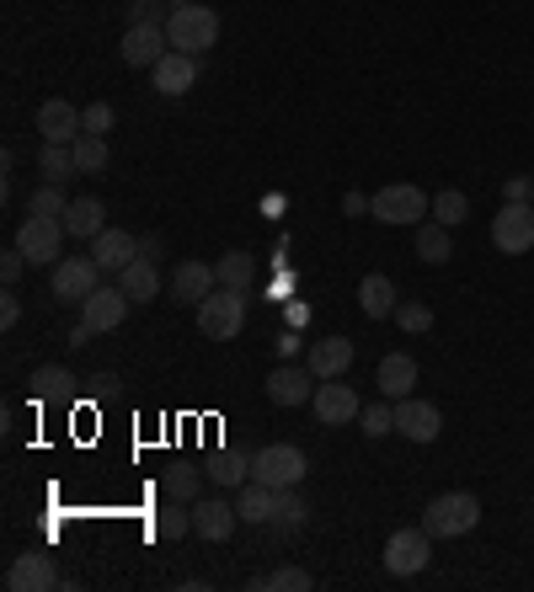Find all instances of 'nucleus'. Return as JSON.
I'll use <instances>...</instances> for the list:
<instances>
[{"mask_svg": "<svg viewBox=\"0 0 534 592\" xmlns=\"http://www.w3.org/2000/svg\"><path fill=\"white\" fill-rule=\"evenodd\" d=\"M166 38L177 54H208L214 43H219V16L208 11V5H193V0H182L177 11H171V22H166Z\"/></svg>", "mask_w": 534, "mask_h": 592, "instance_id": "nucleus-1", "label": "nucleus"}, {"mask_svg": "<svg viewBox=\"0 0 534 592\" xmlns=\"http://www.w3.org/2000/svg\"><path fill=\"white\" fill-rule=\"evenodd\" d=\"M481 523V502L470 497V491H444V497H433L428 508H422V528L433 534V539H459V534H470Z\"/></svg>", "mask_w": 534, "mask_h": 592, "instance_id": "nucleus-2", "label": "nucleus"}, {"mask_svg": "<svg viewBox=\"0 0 534 592\" xmlns=\"http://www.w3.org/2000/svg\"><path fill=\"white\" fill-rule=\"evenodd\" d=\"M305 475H310V459H305V448H294V443H268V448L251 454V480H262V486H273V491H294Z\"/></svg>", "mask_w": 534, "mask_h": 592, "instance_id": "nucleus-3", "label": "nucleus"}, {"mask_svg": "<svg viewBox=\"0 0 534 592\" xmlns=\"http://www.w3.org/2000/svg\"><path fill=\"white\" fill-rule=\"evenodd\" d=\"M241 326H247V294L241 288H214L198 305V331L208 342H236Z\"/></svg>", "mask_w": 534, "mask_h": 592, "instance_id": "nucleus-4", "label": "nucleus"}, {"mask_svg": "<svg viewBox=\"0 0 534 592\" xmlns=\"http://www.w3.org/2000/svg\"><path fill=\"white\" fill-rule=\"evenodd\" d=\"M370 214L379 225H422V214H433V197L417 182H390L370 197Z\"/></svg>", "mask_w": 534, "mask_h": 592, "instance_id": "nucleus-5", "label": "nucleus"}, {"mask_svg": "<svg viewBox=\"0 0 534 592\" xmlns=\"http://www.w3.org/2000/svg\"><path fill=\"white\" fill-rule=\"evenodd\" d=\"M96 288H102V267H96V257H59L54 273H48V294H54L59 305H86Z\"/></svg>", "mask_w": 534, "mask_h": 592, "instance_id": "nucleus-6", "label": "nucleus"}, {"mask_svg": "<svg viewBox=\"0 0 534 592\" xmlns=\"http://www.w3.org/2000/svg\"><path fill=\"white\" fill-rule=\"evenodd\" d=\"M16 251H22L33 267H54L59 251H65V219H38V214H27L22 230H16Z\"/></svg>", "mask_w": 534, "mask_h": 592, "instance_id": "nucleus-7", "label": "nucleus"}, {"mask_svg": "<svg viewBox=\"0 0 534 592\" xmlns=\"http://www.w3.org/2000/svg\"><path fill=\"white\" fill-rule=\"evenodd\" d=\"M492 246L502 257L534 251V203H502L492 219Z\"/></svg>", "mask_w": 534, "mask_h": 592, "instance_id": "nucleus-8", "label": "nucleus"}, {"mask_svg": "<svg viewBox=\"0 0 534 592\" xmlns=\"http://www.w3.org/2000/svg\"><path fill=\"white\" fill-rule=\"evenodd\" d=\"M433 560V534L428 528H396L385 539V571L390 577H417Z\"/></svg>", "mask_w": 534, "mask_h": 592, "instance_id": "nucleus-9", "label": "nucleus"}, {"mask_svg": "<svg viewBox=\"0 0 534 592\" xmlns=\"http://www.w3.org/2000/svg\"><path fill=\"white\" fill-rule=\"evenodd\" d=\"M5 588H11V592H48V588H76V582H65V577H59L54 555L27 550V555H16V560L5 566Z\"/></svg>", "mask_w": 534, "mask_h": 592, "instance_id": "nucleus-10", "label": "nucleus"}, {"mask_svg": "<svg viewBox=\"0 0 534 592\" xmlns=\"http://www.w3.org/2000/svg\"><path fill=\"white\" fill-rule=\"evenodd\" d=\"M33 128L43 134V145H76V139L86 134L81 107L65 102V96H48V102L38 107V118H33Z\"/></svg>", "mask_w": 534, "mask_h": 592, "instance_id": "nucleus-11", "label": "nucleus"}, {"mask_svg": "<svg viewBox=\"0 0 534 592\" xmlns=\"http://www.w3.org/2000/svg\"><path fill=\"white\" fill-rule=\"evenodd\" d=\"M396 433L411 437V443H433L444 433V411L433 400H417V395H401L396 400Z\"/></svg>", "mask_w": 534, "mask_h": 592, "instance_id": "nucleus-12", "label": "nucleus"}, {"mask_svg": "<svg viewBox=\"0 0 534 592\" xmlns=\"http://www.w3.org/2000/svg\"><path fill=\"white\" fill-rule=\"evenodd\" d=\"M310 406H316V417L327 422V428H342V422H359V411H364V400L353 385H342V379H321L316 395H310Z\"/></svg>", "mask_w": 534, "mask_h": 592, "instance_id": "nucleus-13", "label": "nucleus"}, {"mask_svg": "<svg viewBox=\"0 0 534 592\" xmlns=\"http://www.w3.org/2000/svg\"><path fill=\"white\" fill-rule=\"evenodd\" d=\"M128 310H134V299H128L124 288H118V283H102V288L81 305V320L91 331H118L128 320Z\"/></svg>", "mask_w": 534, "mask_h": 592, "instance_id": "nucleus-14", "label": "nucleus"}, {"mask_svg": "<svg viewBox=\"0 0 534 592\" xmlns=\"http://www.w3.org/2000/svg\"><path fill=\"white\" fill-rule=\"evenodd\" d=\"M166 48H171V38H166V27H156V22H134V27H124V38H118V54H124V65H134V70H150Z\"/></svg>", "mask_w": 534, "mask_h": 592, "instance_id": "nucleus-15", "label": "nucleus"}, {"mask_svg": "<svg viewBox=\"0 0 534 592\" xmlns=\"http://www.w3.org/2000/svg\"><path fill=\"white\" fill-rule=\"evenodd\" d=\"M316 385H321V379L310 374V363H305V368H299V363H279V368L268 374V400L294 411V406H305V400L316 395Z\"/></svg>", "mask_w": 534, "mask_h": 592, "instance_id": "nucleus-16", "label": "nucleus"}, {"mask_svg": "<svg viewBox=\"0 0 534 592\" xmlns=\"http://www.w3.org/2000/svg\"><path fill=\"white\" fill-rule=\"evenodd\" d=\"M214 288H219V273L208 262H177V273H171V299L177 305H193L198 310Z\"/></svg>", "mask_w": 534, "mask_h": 592, "instance_id": "nucleus-17", "label": "nucleus"}, {"mask_svg": "<svg viewBox=\"0 0 534 592\" xmlns=\"http://www.w3.org/2000/svg\"><path fill=\"white\" fill-rule=\"evenodd\" d=\"M150 80H156V91H161V96H182V91H193V80H198V59H193V54L166 48L161 59L150 65Z\"/></svg>", "mask_w": 534, "mask_h": 592, "instance_id": "nucleus-18", "label": "nucleus"}, {"mask_svg": "<svg viewBox=\"0 0 534 592\" xmlns=\"http://www.w3.org/2000/svg\"><path fill=\"white\" fill-rule=\"evenodd\" d=\"M236 523H241V513H236V502H225V497H204V502H193V534H204V539H230L236 534Z\"/></svg>", "mask_w": 534, "mask_h": 592, "instance_id": "nucleus-19", "label": "nucleus"}, {"mask_svg": "<svg viewBox=\"0 0 534 592\" xmlns=\"http://www.w3.org/2000/svg\"><path fill=\"white\" fill-rule=\"evenodd\" d=\"M305 363H310L316 379H342V374L353 368V342H348V337H321V342H310Z\"/></svg>", "mask_w": 534, "mask_h": 592, "instance_id": "nucleus-20", "label": "nucleus"}, {"mask_svg": "<svg viewBox=\"0 0 534 592\" xmlns=\"http://www.w3.org/2000/svg\"><path fill=\"white\" fill-rule=\"evenodd\" d=\"M91 257H96L102 273H124L128 262L139 257V236H128V230H113V225H107L102 236L91 240Z\"/></svg>", "mask_w": 534, "mask_h": 592, "instance_id": "nucleus-21", "label": "nucleus"}, {"mask_svg": "<svg viewBox=\"0 0 534 592\" xmlns=\"http://www.w3.org/2000/svg\"><path fill=\"white\" fill-rule=\"evenodd\" d=\"M379 395L385 400H401V395H417V357L411 353H385L379 357Z\"/></svg>", "mask_w": 534, "mask_h": 592, "instance_id": "nucleus-22", "label": "nucleus"}, {"mask_svg": "<svg viewBox=\"0 0 534 592\" xmlns=\"http://www.w3.org/2000/svg\"><path fill=\"white\" fill-rule=\"evenodd\" d=\"M102 230H107V208H102V197H76V203L65 208V236L96 240Z\"/></svg>", "mask_w": 534, "mask_h": 592, "instance_id": "nucleus-23", "label": "nucleus"}, {"mask_svg": "<svg viewBox=\"0 0 534 592\" xmlns=\"http://www.w3.org/2000/svg\"><path fill=\"white\" fill-rule=\"evenodd\" d=\"M33 400L38 406H54V400H76V374L70 368H59V363H43V368H33Z\"/></svg>", "mask_w": 534, "mask_h": 592, "instance_id": "nucleus-24", "label": "nucleus"}, {"mask_svg": "<svg viewBox=\"0 0 534 592\" xmlns=\"http://www.w3.org/2000/svg\"><path fill=\"white\" fill-rule=\"evenodd\" d=\"M396 305H401V299H396V283H390L385 273H370L364 283H359V310H364L370 320H390L396 316Z\"/></svg>", "mask_w": 534, "mask_h": 592, "instance_id": "nucleus-25", "label": "nucleus"}, {"mask_svg": "<svg viewBox=\"0 0 534 592\" xmlns=\"http://www.w3.org/2000/svg\"><path fill=\"white\" fill-rule=\"evenodd\" d=\"M118 288H124L134 305H150V299L161 294V273H156V262H150V257H134L124 273H118Z\"/></svg>", "mask_w": 534, "mask_h": 592, "instance_id": "nucleus-26", "label": "nucleus"}, {"mask_svg": "<svg viewBox=\"0 0 534 592\" xmlns=\"http://www.w3.org/2000/svg\"><path fill=\"white\" fill-rule=\"evenodd\" d=\"M273 502H279V491H273V486H262V480H247V486H241V497H236V513H241V523H257V528H268V523H273Z\"/></svg>", "mask_w": 534, "mask_h": 592, "instance_id": "nucleus-27", "label": "nucleus"}, {"mask_svg": "<svg viewBox=\"0 0 534 592\" xmlns=\"http://www.w3.org/2000/svg\"><path fill=\"white\" fill-rule=\"evenodd\" d=\"M450 257H454V246H450V225H439V219L417 225V262H428V267H444Z\"/></svg>", "mask_w": 534, "mask_h": 592, "instance_id": "nucleus-28", "label": "nucleus"}, {"mask_svg": "<svg viewBox=\"0 0 534 592\" xmlns=\"http://www.w3.org/2000/svg\"><path fill=\"white\" fill-rule=\"evenodd\" d=\"M38 171H43V182L65 187L81 166H76V150H70V145H43V150H38Z\"/></svg>", "mask_w": 534, "mask_h": 592, "instance_id": "nucleus-29", "label": "nucleus"}, {"mask_svg": "<svg viewBox=\"0 0 534 592\" xmlns=\"http://www.w3.org/2000/svg\"><path fill=\"white\" fill-rule=\"evenodd\" d=\"M208 480H214V486H247L251 459L247 454H236V448H219V454L208 459Z\"/></svg>", "mask_w": 534, "mask_h": 592, "instance_id": "nucleus-30", "label": "nucleus"}, {"mask_svg": "<svg viewBox=\"0 0 534 592\" xmlns=\"http://www.w3.org/2000/svg\"><path fill=\"white\" fill-rule=\"evenodd\" d=\"M310 588H316V577L305 566H279V571H268V577L251 582V592H310Z\"/></svg>", "mask_w": 534, "mask_h": 592, "instance_id": "nucleus-31", "label": "nucleus"}, {"mask_svg": "<svg viewBox=\"0 0 534 592\" xmlns=\"http://www.w3.org/2000/svg\"><path fill=\"white\" fill-rule=\"evenodd\" d=\"M150 534H156V539H188V534H193V508H182V502L171 497L161 513H156Z\"/></svg>", "mask_w": 534, "mask_h": 592, "instance_id": "nucleus-32", "label": "nucleus"}, {"mask_svg": "<svg viewBox=\"0 0 534 592\" xmlns=\"http://www.w3.org/2000/svg\"><path fill=\"white\" fill-rule=\"evenodd\" d=\"M305 502H299V486L294 491H279V502H273V523L268 528H279V534H294V528H305Z\"/></svg>", "mask_w": 534, "mask_h": 592, "instance_id": "nucleus-33", "label": "nucleus"}, {"mask_svg": "<svg viewBox=\"0 0 534 592\" xmlns=\"http://www.w3.org/2000/svg\"><path fill=\"white\" fill-rule=\"evenodd\" d=\"M214 273H219V288H241V294L251 288V262H247V251H225V257L214 262Z\"/></svg>", "mask_w": 534, "mask_h": 592, "instance_id": "nucleus-34", "label": "nucleus"}, {"mask_svg": "<svg viewBox=\"0 0 534 592\" xmlns=\"http://www.w3.org/2000/svg\"><path fill=\"white\" fill-rule=\"evenodd\" d=\"M70 150H76V166H81L86 177L107 171V139H102V134H81V139L70 145Z\"/></svg>", "mask_w": 534, "mask_h": 592, "instance_id": "nucleus-35", "label": "nucleus"}, {"mask_svg": "<svg viewBox=\"0 0 534 592\" xmlns=\"http://www.w3.org/2000/svg\"><path fill=\"white\" fill-rule=\"evenodd\" d=\"M359 428H364V437L396 433V400H374V406H364V411H359Z\"/></svg>", "mask_w": 534, "mask_h": 592, "instance_id": "nucleus-36", "label": "nucleus"}, {"mask_svg": "<svg viewBox=\"0 0 534 592\" xmlns=\"http://www.w3.org/2000/svg\"><path fill=\"white\" fill-rule=\"evenodd\" d=\"M433 219H439V225H465V219H470V197L459 193V187H450V193H439L433 197Z\"/></svg>", "mask_w": 534, "mask_h": 592, "instance_id": "nucleus-37", "label": "nucleus"}, {"mask_svg": "<svg viewBox=\"0 0 534 592\" xmlns=\"http://www.w3.org/2000/svg\"><path fill=\"white\" fill-rule=\"evenodd\" d=\"M177 5H182V0H128V5H124V11H128V27H134V22H156V27H166Z\"/></svg>", "mask_w": 534, "mask_h": 592, "instance_id": "nucleus-38", "label": "nucleus"}, {"mask_svg": "<svg viewBox=\"0 0 534 592\" xmlns=\"http://www.w3.org/2000/svg\"><path fill=\"white\" fill-rule=\"evenodd\" d=\"M65 208H70V197L54 182H43L38 193H33V203H27V214H38V219H65Z\"/></svg>", "mask_w": 534, "mask_h": 592, "instance_id": "nucleus-39", "label": "nucleus"}, {"mask_svg": "<svg viewBox=\"0 0 534 592\" xmlns=\"http://www.w3.org/2000/svg\"><path fill=\"white\" fill-rule=\"evenodd\" d=\"M198 486H204V480H198L193 465H171V470H166V497H177V502H193Z\"/></svg>", "mask_w": 534, "mask_h": 592, "instance_id": "nucleus-40", "label": "nucleus"}, {"mask_svg": "<svg viewBox=\"0 0 534 592\" xmlns=\"http://www.w3.org/2000/svg\"><path fill=\"white\" fill-rule=\"evenodd\" d=\"M396 326L407 337H422V331H433V310L428 305H396Z\"/></svg>", "mask_w": 534, "mask_h": 592, "instance_id": "nucleus-41", "label": "nucleus"}, {"mask_svg": "<svg viewBox=\"0 0 534 592\" xmlns=\"http://www.w3.org/2000/svg\"><path fill=\"white\" fill-rule=\"evenodd\" d=\"M81 123H86V134H102V139H107V128H113V102H91V107H81Z\"/></svg>", "mask_w": 534, "mask_h": 592, "instance_id": "nucleus-42", "label": "nucleus"}, {"mask_svg": "<svg viewBox=\"0 0 534 592\" xmlns=\"http://www.w3.org/2000/svg\"><path fill=\"white\" fill-rule=\"evenodd\" d=\"M27 267H33V262H27V257H22V251L11 246V251L0 257V277H5V288H11V283H16V277H22V273H27Z\"/></svg>", "mask_w": 534, "mask_h": 592, "instance_id": "nucleus-43", "label": "nucleus"}, {"mask_svg": "<svg viewBox=\"0 0 534 592\" xmlns=\"http://www.w3.org/2000/svg\"><path fill=\"white\" fill-rule=\"evenodd\" d=\"M502 197H508V203H534V177H513V182L502 187Z\"/></svg>", "mask_w": 534, "mask_h": 592, "instance_id": "nucleus-44", "label": "nucleus"}, {"mask_svg": "<svg viewBox=\"0 0 534 592\" xmlns=\"http://www.w3.org/2000/svg\"><path fill=\"white\" fill-rule=\"evenodd\" d=\"M299 348H305V337H299V331L288 326L284 337H279V357H284V363H294V353H299Z\"/></svg>", "mask_w": 534, "mask_h": 592, "instance_id": "nucleus-45", "label": "nucleus"}, {"mask_svg": "<svg viewBox=\"0 0 534 592\" xmlns=\"http://www.w3.org/2000/svg\"><path fill=\"white\" fill-rule=\"evenodd\" d=\"M16 320H22V299H16V294H5V299H0V326L11 331Z\"/></svg>", "mask_w": 534, "mask_h": 592, "instance_id": "nucleus-46", "label": "nucleus"}, {"mask_svg": "<svg viewBox=\"0 0 534 592\" xmlns=\"http://www.w3.org/2000/svg\"><path fill=\"white\" fill-rule=\"evenodd\" d=\"M342 214H348V219H364V214H370V197H364V193H348V197H342Z\"/></svg>", "mask_w": 534, "mask_h": 592, "instance_id": "nucleus-47", "label": "nucleus"}, {"mask_svg": "<svg viewBox=\"0 0 534 592\" xmlns=\"http://www.w3.org/2000/svg\"><path fill=\"white\" fill-rule=\"evenodd\" d=\"M139 257H150V262H156V257H161V236H145V240H139Z\"/></svg>", "mask_w": 534, "mask_h": 592, "instance_id": "nucleus-48", "label": "nucleus"}, {"mask_svg": "<svg viewBox=\"0 0 534 592\" xmlns=\"http://www.w3.org/2000/svg\"><path fill=\"white\" fill-rule=\"evenodd\" d=\"M113 385H118V374H96V379H91V390L96 395H113Z\"/></svg>", "mask_w": 534, "mask_h": 592, "instance_id": "nucleus-49", "label": "nucleus"}, {"mask_svg": "<svg viewBox=\"0 0 534 592\" xmlns=\"http://www.w3.org/2000/svg\"><path fill=\"white\" fill-rule=\"evenodd\" d=\"M288 326H294V331H299V326H310V310H305V305H288Z\"/></svg>", "mask_w": 534, "mask_h": 592, "instance_id": "nucleus-50", "label": "nucleus"}]
</instances>
